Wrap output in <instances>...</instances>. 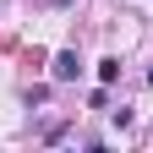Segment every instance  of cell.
I'll return each mask as SVG.
<instances>
[{
    "label": "cell",
    "instance_id": "obj_1",
    "mask_svg": "<svg viewBox=\"0 0 153 153\" xmlns=\"http://www.w3.org/2000/svg\"><path fill=\"white\" fill-rule=\"evenodd\" d=\"M49 71H55V82H71V76L82 71V60H76V49H60V55H55V66H49Z\"/></svg>",
    "mask_w": 153,
    "mask_h": 153
},
{
    "label": "cell",
    "instance_id": "obj_2",
    "mask_svg": "<svg viewBox=\"0 0 153 153\" xmlns=\"http://www.w3.org/2000/svg\"><path fill=\"white\" fill-rule=\"evenodd\" d=\"M99 82H120V60H115V55L99 60Z\"/></svg>",
    "mask_w": 153,
    "mask_h": 153
}]
</instances>
